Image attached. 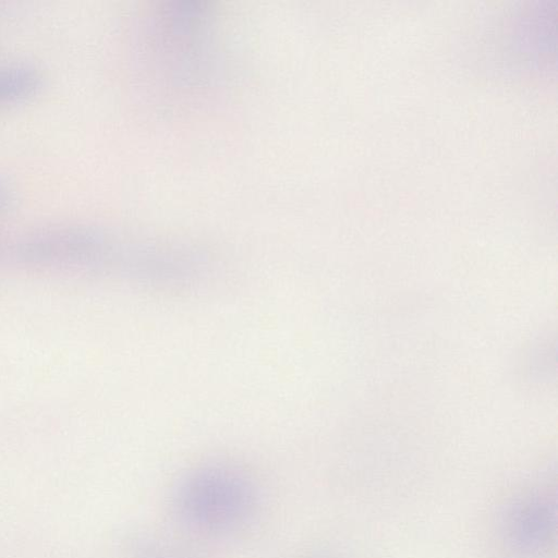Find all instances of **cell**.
<instances>
[{"instance_id":"7a4b0ae2","label":"cell","mask_w":558,"mask_h":558,"mask_svg":"<svg viewBox=\"0 0 558 558\" xmlns=\"http://www.w3.org/2000/svg\"><path fill=\"white\" fill-rule=\"evenodd\" d=\"M14 253L27 264L114 267L119 272L125 258V252L116 251L98 232L72 226L32 232L17 241Z\"/></svg>"},{"instance_id":"277c9868","label":"cell","mask_w":558,"mask_h":558,"mask_svg":"<svg viewBox=\"0 0 558 558\" xmlns=\"http://www.w3.org/2000/svg\"><path fill=\"white\" fill-rule=\"evenodd\" d=\"M43 86L41 72L24 62H0V105L27 99Z\"/></svg>"},{"instance_id":"6da1fadb","label":"cell","mask_w":558,"mask_h":558,"mask_svg":"<svg viewBox=\"0 0 558 558\" xmlns=\"http://www.w3.org/2000/svg\"><path fill=\"white\" fill-rule=\"evenodd\" d=\"M173 505L191 527L228 533L248 522L257 506V490L242 472L211 464L187 473L178 484Z\"/></svg>"},{"instance_id":"5b68a950","label":"cell","mask_w":558,"mask_h":558,"mask_svg":"<svg viewBox=\"0 0 558 558\" xmlns=\"http://www.w3.org/2000/svg\"><path fill=\"white\" fill-rule=\"evenodd\" d=\"M135 558H193L171 544L151 537H140L133 545Z\"/></svg>"},{"instance_id":"3957f363","label":"cell","mask_w":558,"mask_h":558,"mask_svg":"<svg viewBox=\"0 0 558 558\" xmlns=\"http://www.w3.org/2000/svg\"><path fill=\"white\" fill-rule=\"evenodd\" d=\"M555 506L547 497L533 495L515 505L508 519V538L518 551L544 550L555 530Z\"/></svg>"},{"instance_id":"8992f818","label":"cell","mask_w":558,"mask_h":558,"mask_svg":"<svg viewBox=\"0 0 558 558\" xmlns=\"http://www.w3.org/2000/svg\"><path fill=\"white\" fill-rule=\"evenodd\" d=\"M15 202V194L9 181L0 174V211L10 209Z\"/></svg>"}]
</instances>
